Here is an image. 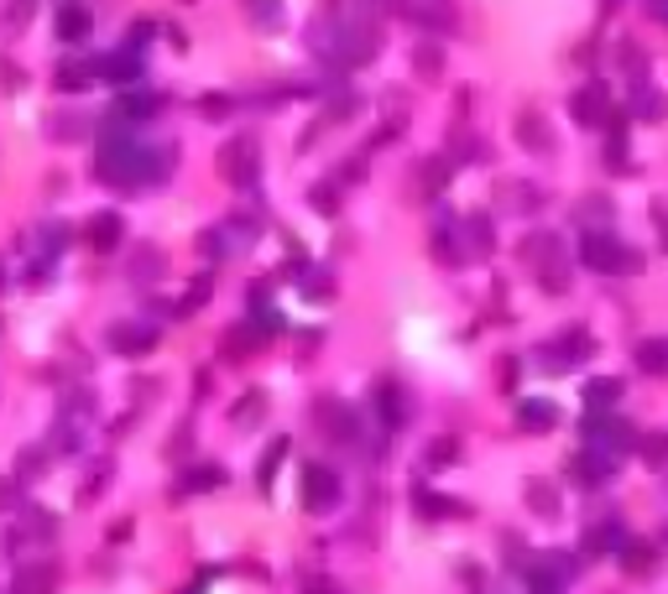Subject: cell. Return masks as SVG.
<instances>
[{
  "label": "cell",
  "mask_w": 668,
  "mask_h": 594,
  "mask_svg": "<svg viewBox=\"0 0 668 594\" xmlns=\"http://www.w3.org/2000/svg\"><path fill=\"white\" fill-rule=\"evenodd\" d=\"M579 261H585L590 271H638L642 267V256L632 250V245L601 235V230H590V235L579 240Z\"/></svg>",
  "instance_id": "obj_1"
},
{
  "label": "cell",
  "mask_w": 668,
  "mask_h": 594,
  "mask_svg": "<svg viewBox=\"0 0 668 594\" xmlns=\"http://www.w3.org/2000/svg\"><path fill=\"white\" fill-rule=\"evenodd\" d=\"M339 501V475H334L330 464H308L304 470V505L308 511H330Z\"/></svg>",
  "instance_id": "obj_2"
},
{
  "label": "cell",
  "mask_w": 668,
  "mask_h": 594,
  "mask_svg": "<svg viewBox=\"0 0 668 594\" xmlns=\"http://www.w3.org/2000/svg\"><path fill=\"white\" fill-rule=\"evenodd\" d=\"M219 173L230 182H251V173H256V147H251V141H230V147L219 151Z\"/></svg>",
  "instance_id": "obj_3"
},
{
  "label": "cell",
  "mask_w": 668,
  "mask_h": 594,
  "mask_svg": "<svg viewBox=\"0 0 668 594\" xmlns=\"http://www.w3.org/2000/svg\"><path fill=\"white\" fill-rule=\"evenodd\" d=\"M570 470H575V485H606V479H611V454L590 448V454H579Z\"/></svg>",
  "instance_id": "obj_4"
},
{
  "label": "cell",
  "mask_w": 668,
  "mask_h": 594,
  "mask_svg": "<svg viewBox=\"0 0 668 594\" xmlns=\"http://www.w3.org/2000/svg\"><path fill=\"white\" fill-rule=\"evenodd\" d=\"M152 328H141V324H121V328H110V344L121 350V355H141V350H152Z\"/></svg>",
  "instance_id": "obj_5"
},
{
  "label": "cell",
  "mask_w": 668,
  "mask_h": 594,
  "mask_svg": "<svg viewBox=\"0 0 668 594\" xmlns=\"http://www.w3.org/2000/svg\"><path fill=\"white\" fill-rule=\"evenodd\" d=\"M376 402H381V422H387V433H397V428H402V417H407L397 381H381V386H376Z\"/></svg>",
  "instance_id": "obj_6"
},
{
  "label": "cell",
  "mask_w": 668,
  "mask_h": 594,
  "mask_svg": "<svg viewBox=\"0 0 668 594\" xmlns=\"http://www.w3.org/2000/svg\"><path fill=\"white\" fill-rule=\"evenodd\" d=\"M517 422H522L527 433H548V428L559 422V412H553V402H522V407H517Z\"/></svg>",
  "instance_id": "obj_7"
},
{
  "label": "cell",
  "mask_w": 668,
  "mask_h": 594,
  "mask_svg": "<svg viewBox=\"0 0 668 594\" xmlns=\"http://www.w3.org/2000/svg\"><path fill=\"white\" fill-rule=\"evenodd\" d=\"M90 240H94V250H116L121 245V214H94Z\"/></svg>",
  "instance_id": "obj_8"
},
{
  "label": "cell",
  "mask_w": 668,
  "mask_h": 594,
  "mask_svg": "<svg viewBox=\"0 0 668 594\" xmlns=\"http://www.w3.org/2000/svg\"><path fill=\"white\" fill-rule=\"evenodd\" d=\"M638 365L647 370V376H668V339H642Z\"/></svg>",
  "instance_id": "obj_9"
},
{
  "label": "cell",
  "mask_w": 668,
  "mask_h": 594,
  "mask_svg": "<svg viewBox=\"0 0 668 594\" xmlns=\"http://www.w3.org/2000/svg\"><path fill=\"white\" fill-rule=\"evenodd\" d=\"M58 37H63V42L90 37V11H84V5H63V11H58Z\"/></svg>",
  "instance_id": "obj_10"
},
{
  "label": "cell",
  "mask_w": 668,
  "mask_h": 594,
  "mask_svg": "<svg viewBox=\"0 0 668 594\" xmlns=\"http://www.w3.org/2000/svg\"><path fill=\"white\" fill-rule=\"evenodd\" d=\"M575 120L601 125V120H606V94H601V89H579L575 94Z\"/></svg>",
  "instance_id": "obj_11"
},
{
  "label": "cell",
  "mask_w": 668,
  "mask_h": 594,
  "mask_svg": "<svg viewBox=\"0 0 668 594\" xmlns=\"http://www.w3.org/2000/svg\"><path fill=\"white\" fill-rule=\"evenodd\" d=\"M459 235H465V245H470V256H486V250H491V225L481 219V214L459 219Z\"/></svg>",
  "instance_id": "obj_12"
},
{
  "label": "cell",
  "mask_w": 668,
  "mask_h": 594,
  "mask_svg": "<svg viewBox=\"0 0 668 594\" xmlns=\"http://www.w3.org/2000/svg\"><path fill=\"white\" fill-rule=\"evenodd\" d=\"M616 396H621V386H616L611 376H601V381H590V386H585V407H590V412H606Z\"/></svg>",
  "instance_id": "obj_13"
},
{
  "label": "cell",
  "mask_w": 668,
  "mask_h": 594,
  "mask_svg": "<svg viewBox=\"0 0 668 594\" xmlns=\"http://www.w3.org/2000/svg\"><path fill=\"white\" fill-rule=\"evenodd\" d=\"M413 501L424 505V516H465V505L450 496H433V490H413Z\"/></svg>",
  "instance_id": "obj_14"
},
{
  "label": "cell",
  "mask_w": 668,
  "mask_h": 594,
  "mask_svg": "<svg viewBox=\"0 0 668 594\" xmlns=\"http://www.w3.org/2000/svg\"><path fill=\"white\" fill-rule=\"evenodd\" d=\"M136 68H141V58H136L131 47H125V53H116V58L99 63V73H105V79H136Z\"/></svg>",
  "instance_id": "obj_15"
},
{
  "label": "cell",
  "mask_w": 668,
  "mask_h": 594,
  "mask_svg": "<svg viewBox=\"0 0 668 594\" xmlns=\"http://www.w3.org/2000/svg\"><path fill=\"white\" fill-rule=\"evenodd\" d=\"M638 454L647 459V464H668V433H647L638 444Z\"/></svg>",
  "instance_id": "obj_16"
},
{
  "label": "cell",
  "mask_w": 668,
  "mask_h": 594,
  "mask_svg": "<svg viewBox=\"0 0 668 594\" xmlns=\"http://www.w3.org/2000/svg\"><path fill=\"white\" fill-rule=\"evenodd\" d=\"M157 105H162V99H157V94H125L121 99V115H157Z\"/></svg>",
  "instance_id": "obj_17"
},
{
  "label": "cell",
  "mask_w": 668,
  "mask_h": 594,
  "mask_svg": "<svg viewBox=\"0 0 668 594\" xmlns=\"http://www.w3.org/2000/svg\"><path fill=\"white\" fill-rule=\"evenodd\" d=\"M517 131H522V141L538 151V147H548V125H538V115H522L517 120Z\"/></svg>",
  "instance_id": "obj_18"
},
{
  "label": "cell",
  "mask_w": 668,
  "mask_h": 594,
  "mask_svg": "<svg viewBox=\"0 0 668 594\" xmlns=\"http://www.w3.org/2000/svg\"><path fill=\"white\" fill-rule=\"evenodd\" d=\"M219 470L214 464H199V475H183V490H210V485H219Z\"/></svg>",
  "instance_id": "obj_19"
},
{
  "label": "cell",
  "mask_w": 668,
  "mask_h": 594,
  "mask_svg": "<svg viewBox=\"0 0 668 594\" xmlns=\"http://www.w3.org/2000/svg\"><path fill=\"white\" fill-rule=\"evenodd\" d=\"M282 454H287V438H277V444L267 448V459H261V485H272L277 464H282Z\"/></svg>",
  "instance_id": "obj_20"
},
{
  "label": "cell",
  "mask_w": 668,
  "mask_h": 594,
  "mask_svg": "<svg viewBox=\"0 0 668 594\" xmlns=\"http://www.w3.org/2000/svg\"><path fill=\"white\" fill-rule=\"evenodd\" d=\"M527 501L538 505V511H544V516H553V511H559V496H553V490H548V485H527Z\"/></svg>",
  "instance_id": "obj_21"
},
{
  "label": "cell",
  "mask_w": 668,
  "mask_h": 594,
  "mask_svg": "<svg viewBox=\"0 0 668 594\" xmlns=\"http://www.w3.org/2000/svg\"><path fill=\"white\" fill-rule=\"evenodd\" d=\"M621 564H627V568H638V573H642V568L653 564V558H647V547H642V542H621Z\"/></svg>",
  "instance_id": "obj_22"
},
{
  "label": "cell",
  "mask_w": 668,
  "mask_h": 594,
  "mask_svg": "<svg viewBox=\"0 0 668 594\" xmlns=\"http://www.w3.org/2000/svg\"><path fill=\"white\" fill-rule=\"evenodd\" d=\"M90 84V73L79 68V63H68V68H58V89H84Z\"/></svg>",
  "instance_id": "obj_23"
},
{
  "label": "cell",
  "mask_w": 668,
  "mask_h": 594,
  "mask_svg": "<svg viewBox=\"0 0 668 594\" xmlns=\"http://www.w3.org/2000/svg\"><path fill=\"white\" fill-rule=\"evenodd\" d=\"M245 5H256V21H261V27H277V0H245Z\"/></svg>",
  "instance_id": "obj_24"
},
{
  "label": "cell",
  "mask_w": 668,
  "mask_h": 594,
  "mask_svg": "<svg viewBox=\"0 0 668 594\" xmlns=\"http://www.w3.org/2000/svg\"><path fill=\"white\" fill-rule=\"evenodd\" d=\"M638 115H658V99H653V89L638 94Z\"/></svg>",
  "instance_id": "obj_25"
},
{
  "label": "cell",
  "mask_w": 668,
  "mask_h": 594,
  "mask_svg": "<svg viewBox=\"0 0 668 594\" xmlns=\"http://www.w3.org/2000/svg\"><path fill=\"white\" fill-rule=\"evenodd\" d=\"M308 594H334L330 584H308Z\"/></svg>",
  "instance_id": "obj_26"
}]
</instances>
